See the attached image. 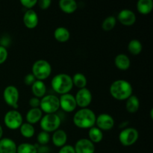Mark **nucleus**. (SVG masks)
<instances>
[{
    "label": "nucleus",
    "instance_id": "4468645a",
    "mask_svg": "<svg viewBox=\"0 0 153 153\" xmlns=\"http://www.w3.org/2000/svg\"><path fill=\"white\" fill-rule=\"evenodd\" d=\"M74 149L76 153H94L95 146L89 139L82 138L76 142Z\"/></svg>",
    "mask_w": 153,
    "mask_h": 153
},
{
    "label": "nucleus",
    "instance_id": "cd10ccee",
    "mask_svg": "<svg viewBox=\"0 0 153 153\" xmlns=\"http://www.w3.org/2000/svg\"><path fill=\"white\" fill-rule=\"evenodd\" d=\"M19 131H20V134L24 137L31 138L34 136V132H35V128H34V126L31 125V124L25 123H22L21 126L19 127Z\"/></svg>",
    "mask_w": 153,
    "mask_h": 153
},
{
    "label": "nucleus",
    "instance_id": "aec40b11",
    "mask_svg": "<svg viewBox=\"0 0 153 153\" xmlns=\"http://www.w3.org/2000/svg\"><path fill=\"white\" fill-rule=\"evenodd\" d=\"M31 91L34 97L40 99L43 98L46 93V86L43 81L36 80L31 85Z\"/></svg>",
    "mask_w": 153,
    "mask_h": 153
},
{
    "label": "nucleus",
    "instance_id": "6ab92c4d",
    "mask_svg": "<svg viewBox=\"0 0 153 153\" xmlns=\"http://www.w3.org/2000/svg\"><path fill=\"white\" fill-rule=\"evenodd\" d=\"M114 64L117 68L120 70H128L131 65L129 58L125 54H119L114 59Z\"/></svg>",
    "mask_w": 153,
    "mask_h": 153
},
{
    "label": "nucleus",
    "instance_id": "72a5a7b5",
    "mask_svg": "<svg viewBox=\"0 0 153 153\" xmlns=\"http://www.w3.org/2000/svg\"><path fill=\"white\" fill-rule=\"evenodd\" d=\"M37 79H35V77L34 76V75L32 73H29V74L26 75L24 78V83L25 85H28V86H31L35 82V81Z\"/></svg>",
    "mask_w": 153,
    "mask_h": 153
},
{
    "label": "nucleus",
    "instance_id": "412c9836",
    "mask_svg": "<svg viewBox=\"0 0 153 153\" xmlns=\"http://www.w3.org/2000/svg\"><path fill=\"white\" fill-rule=\"evenodd\" d=\"M61 10L65 13H73L77 10V3L74 0H61L59 1Z\"/></svg>",
    "mask_w": 153,
    "mask_h": 153
},
{
    "label": "nucleus",
    "instance_id": "2f4dec72",
    "mask_svg": "<svg viewBox=\"0 0 153 153\" xmlns=\"http://www.w3.org/2000/svg\"><path fill=\"white\" fill-rule=\"evenodd\" d=\"M37 0H20L21 4L28 10L32 9L37 4Z\"/></svg>",
    "mask_w": 153,
    "mask_h": 153
},
{
    "label": "nucleus",
    "instance_id": "f257e3e1",
    "mask_svg": "<svg viewBox=\"0 0 153 153\" xmlns=\"http://www.w3.org/2000/svg\"><path fill=\"white\" fill-rule=\"evenodd\" d=\"M95 113L91 109L85 108H81L78 111L76 112L73 118V121L74 125L76 127L83 129L91 128L94 126L96 123Z\"/></svg>",
    "mask_w": 153,
    "mask_h": 153
},
{
    "label": "nucleus",
    "instance_id": "58836bf2",
    "mask_svg": "<svg viewBox=\"0 0 153 153\" xmlns=\"http://www.w3.org/2000/svg\"><path fill=\"white\" fill-rule=\"evenodd\" d=\"M150 117H151V119H153V108L151 109L150 111Z\"/></svg>",
    "mask_w": 153,
    "mask_h": 153
},
{
    "label": "nucleus",
    "instance_id": "5701e85b",
    "mask_svg": "<svg viewBox=\"0 0 153 153\" xmlns=\"http://www.w3.org/2000/svg\"><path fill=\"white\" fill-rule=\"evenodd\" d=\"M153 8V1L152 0H139L137 3V10L143 15L149 14Z\"/></svg>",
    "mask_w": 153,
    "mask_h": 153
},
{
    "label": "nucleus",
    "instance_id": "393cba45",
    "mask_svg": "<svg viewBox=\"0 0 153 153\" xmlns=\"http://www.w3.org/2000/svg\"><path fill=\"white\" fill-rule=\"evenodd\" d=\"M88 136H89V140L94 143H100L103 139L102 131L96 126L90 128L88 131Z\"/></svg>",
    "mask_w": 153,
    "mask_h": 153
},
{
    "label": "nucleus",
    "instance_id": "4be33fe9",
    "mask_svg": "<svg viewBox=\"0 0 153 153\" xmlns=\"http://www.w3.org/2000/svg\"><path fill=\"white\" fill-rule=\"evenodd\" d=\"M54 37L57 41L65 43L70 40V33L65 27H58L54 31Z\"/></svg>",
    "mask_w": 153,
    "mask_h": 153
},
{
    "label": "nucleus",
    "instance_id": "c85d7f7f",
    "mask_svg": "<svg viewBox=\"0 0 153 153\" xmlns=\"http://www.w3.org/2000/svg\"><path fill=\"white\" fill-rule=\"evenodd\" d=\"M16 153H37V148L35 145L23 143L17 146Z\"/></svg>",
    "mask_w": 153,
    "mask_h": 153
},
{
    "label": "nucleus",
    "instance_id": "39448f33",
    "mask_svg": "<svg viewBox=\"0 0 153 153\" xmlns=\"http://www.w3.org/2000/svg\"><path fill=\"white\" fill-rule=\"evenodd\" d=\"M61 120L60 117L56 114H46L42 117L40 125L42 130L46 132H54L59 128Z\"/></svg>",
    "mask_w": 153,
    "mask_h": 153
},
{
    "label": "nucleus",
    "instance_id": "9d476101",
    "mask_svg": "<svg viewBox=\"0 0 153 153\" xmlns=\"http://www.w3.org/2000/svg\"><path fill=\"white\" fill-rule=\"evenodd\" d=\"M75 99H76L77 106L82 108H85L89 106V105L92 102V93L87 88L79 89L76 93Z\"/></svg>",
    "mask_w": 153,
    "mask_h": 153
},
{
    "label": "nucleus",
    "instance_id": "a878e982",
    "mask_svg": "<svg viewBox=\"0 0 153 153\" xmlns=\"http://www.w3.org/2000/svg\"><path fill=\"white\" fill-rule=\"evenodd\" d=\"M72 80H73V85H75L76 88H79V89L86 88V85L88 84V80H87L86 76L80 73H76L72 77Z\"/></svg>",
    "mask_w": 153,
    "mask_h": 153
},
{
    "label": "nucleus",
    "instance_id": "ddd939ff",
    "mask_svg": "<svg viewBox=\"0 0 153 153\" xmlns=\"http://www.w3.org/2000/svg\"><path fill=\"white\" fill-rule=\"evenodd\" d=\"M117 19L122 25L126 26H131L135 23L136 15L131 10L123 9L118 13Z\"/></svg>",
    "mask_w": 153,
    "mask_h": 153
},
{
    "label": "nucleus",
    "instance_id": "c9c22d12",
    "mask_svg": "<svg viewBox=\"0 0 153 153\" xmlns=\"http://www.w3.org/2000/svg\"><path fill=\"white\" fill-rule=\"evenodd\" d=\"M58 153H76L74 149V146L71 145H64L61 147Z\"/></svg>",
    "mask_w": 153,
    "mask_h": 153
},
{
    "label": "nucleus",
    "instance_id": "20e7f679",
    "mask_svg": "<svg viewBox=\"0 0 153 153\" xmlns=\"http://www.w3.org/2000/svg\"><path fill=\"white\" fill-rule=\"evenodd\" d=\"M32 74L37 80L43 81L49 77L52 73V67L47 61L37 60L34 63L31 68Z\"/></svg>",
    "mask_w": 153,
    "mask_h": 153
},
{
    "label": "nucleus",
    "instance_id": "c756f323",
    "mask_svg": "<svg viewBox=\"0 0 153 153\" xmlns=\"http://www.w3.org/2000/svg\"><path fill=\"white\" fill-rule=\"evenodd\" d=\"M117 23V19L114 16H109L104 19L102 24V28L104 31H110L115 27Z\"/></svg>",
    "mask_w": 153,
    "mask_h": 153
},
{
    "label": "nucleus",
    "instance_id": "9b49d317",
    "mask_svg": "<svg viewBox=\"0 0 153 153\" xmlns=\"http://www.w3.org/2000/svg\"><path fill=\"white\" fill-rule=\"evenodd\" d=\"M95 124L101 131H108L114 126V120L108 114L103 113L97 117Z\"/></svg>",
    "mask_w": 153,
    "mask_h": 153
},
{
    "label": "nucleus",
    "instance_id": "f8f14e48",
    "mask_svg": "<svg viewBox=\"0 0 153 153\" xmlns=\"http://www.w3.org/2000/svg\"><path fill=\"white\" fill-rule=\"evenodd\" d=\"M60 108L65 112H73L76 110L77 105H76L75 97L72 94H63L59 98Z\"/></svg>",
    "mask_w": 153,
    "mask_h": 153
},
{
    "label": "nucleus",
    "instance_id": "7c9ffc66",
    "mask_svg": "<svg viewBox=\"0 0 153 153\" xmlns=\"http://www.w3.org/2000/svg\"><path fill=\"white\" fill-rule=\"evenodd\" d=\"M37 143L41 146H46L49 142L50 141V135L49 133L46 132V131H42L38 134L37 137Z\"/></svg>",
    "mask_w": 153,
    "mask_h": 153
},
{
    "label": "nucleus",
    "instance_id": "0eeeda50",
    "mask_svg": "<svg viewBox=\"0 0 153 153\" xmlns=\"http://www.w3.org/2000/svg\"><path fill=\"white\" fill-rule=\"evenodd\" d=\"M22 114L16 110H10L5 114L4 117V125L11 130L19 128L23 123Z\"/></svg>",
    "mask_w": 153,
    "mask_h": 153
},
{
    "label": "nucleus",
    "instance_id": "2eb2a0df",
    "mask_svg": "<svg viewBox=\"0 0 153 153\" xmlns=\"http://www.w3.org/2000/svg\"><path fill=\"white\" fill-rule=\"evenodd\" d=\"M39 22L38 15L33 9L28 10L23 16V23L29 29L34 28Z\"/></svg>",
    "mask_w": 153,
    "mask_h": 153
},
{
    "label": "nucleus",
    "instance_id": "f3484780",
    "mask_svg": "<svg viewBox=\"0 0 153 153\" xmlns=\"http://www.w3.org/2000/svg\"><path fill=\"white\" fill-rule=\"evenodd\" d=\"M53 144L57 147H62L67 141V134L64 130L58 129L54 131L52 137Z\"/></svg>",
    "mask_w": 153,
    "mask_h": 153
},
{
    "label": "nucleus",
    "instance_id": "e433bc0d",
    "mask_svg": "<svg viewBox=\"0 0 153 153\" xmlns=\"http://www.w3.org/2000/svg\"><path fill=\"white\" fill-rule=\"evenodd\" d=\"M52 1L50 0H40V1H37L39 7L42 9V10H46V9L49 8L50 6Z\"/></svg>",
    "mask_w": 153,
    "mask_h": 153
},
{
    "label": "nucleus",
    "instance_id": "a211bd4d",
    "mask_svg": "<svg viewBox=\"0 0 153 153\" xmlns=\"http://www.w3.org/2000/svg\"><path fill=\"white\" fill-rule=\"evenodd\" d=\"M43 117V112L40 110V108H31L26 114L25 119H26L28 123L35 124L40 122Z\"/></svg>",
    "mask_w": 153,
    "mask_h": 153
},
{
    "label": "nucleus",
    "instance_id": "b1692460",
    "mask_svg": "<svg viewBox=\"0 0 153 153\" xmlns=\"http://www.w3.org/2000/svg\"><path fill=\"white\" fill-rule=\"evenodd\" d=\"M126 108L127 111L129 113L134 114L137 112L140 108V100L138 97L135 95H131L129 98L127 99Z\"/></svg>",
    "mask_w": 153,
    "mask_h": 153
},
{
    "label": "nucleus",
    "instance_id": "423d86ee",
    "mask_svg": "<svg viewBox=\"0 0 153 153\" xmlns=\"http://www.w3.org/2000/svg\"><path fill=\"white\" fill-rule=\"evenodd\" d=\"M60 108L59 98L55 95H46L40 99V109L46 114H55Z\"/></svg>",
    "mask_w": 153,
    "mask_h": 153
},
{
    "label": "nucleus",
    "instance_id": "4c0bfd02",
    "mask_svg": "<svg viewBox=\"0 0 153 153\" xmlns=\"http://www.w3.org/2000/svg\"><path fill=\"white\" fill-rule=\"evenodd\" d=\"M2 135H3V129L1 126L0 125V140H1V137H2Z\"/></svg>",
    "mask_w": 153,
    "mask_h": 153
},
{
    "label": "nucleus",
    "instance_id": "dca6fc26",
    "mask_svg": "<svg viewBox=\"0 0 153 153\" xmlns=\"http://www.w3.org/2000/svg\"><path fill=\"white\" fill-rule=\"evenodd\" d=\"M17 146L12 139L4 137L0 140V153H16Z\"/></svg>",
    "mask_w": 153,
    "mask_h": 153
},
{
    "label": "nucleus",
    "instance_id": "f03ea898",
    "mask_svg": "<svg viewBox=\"0 0 153 153\" xmlns=\"http://www.w3.org/2000/svg\"><path fill=\"white\" fill-rule=\"evenodd\" d=\"M132 86L128 81L123 79L116 80L111 85L110 94L115 100H126L132 95Z\"/></svg>",
    "mask_w": 153,
    "mask_h": 153
},
{
    "label": "nucleus",
    "instance_id": "473e14b6",
    "mask_svg": "<svg viewBox=\"0 0 153 153\" xmlns=\"http://www.w3.org/2000/svg\"><path fill=\"white\" fill-rule=\"evenodd\" d=\"M8 52H7V49L4 46H0V64L5 62L7 58Z\"/></svg>",
    "mask_w": 153,
    "mask_h": 153
},
{
    "label": "nucleus",
    "instance_id": "1a4fd4ad",
    "mask_svg": "<svg viewBox=\"0 0 153 153\" xmlns=\"http://www.w3.org/2000/svg\"><path fill=\"white\" fill-rule=\"evenodd\" d=\"M3 98L4 102L9 106L16 110L18 108V101L19 98V91L17 88L13 85H9L6 87L3 92Z\"/></svg>",
    "mask_w": 153,
    "mask_h": 153
},
{
    "label": "nucleus",
    "instance_id": "7ed1b4c3",
    "mask_svg": "<svg viewBox=\"0 0 153 153\" xmlns=\"http://www.w3.org/2000/svg\"><path fill=\"white\" fill-rule=\"evenodd\" d=\"M51 85L54 91L61 95L69 94L73 87L72 77L66 73H60L54 76Z\"/></svg>",
    "mask_w": 153,
    "mask_h": 153
},
{
    "label": "nucleus",
    "instance_id": "bb28decb",
    "mask_svg": "<svg viewBox=\"0 0 153 153\" xmlns=\"http://www.w3.org/2000/svg\"><path fill=\"white\" fill-rule=\"evenodd\" d=\"M143 49V45L141 42L138 40H131L128 44V50L131 55H137L142 52Z\"/></svg>",
    "mask_w": 153,
    "mask_h": 153
},
{
    "label": "nucleus",
    "instance_id": "6e6552de",
    "mask_svg": "<svg viewBox=\"0 0 153 153\" xmlns=\"http://www.w3.org/2000/svg\"><path fill=\"white\" fill-rule=\"evenodd\" d=\"M139 133L134 128H126L123 129L119 134V140L123 146H130L137 142Z\"/></svg>",
    "mask_w": 153,
    "mask_h": 153
},
{
    "label": "nucleus",
    "instance_id": "f704fd0d",
    "mask_svg": "<svg viewBox=\"0 0 153 153\" xmlns=\"http://www.w3.org/2000/svg\"><path fill=\"white\" fill-rule=\"evenodd\" d=\"M40 99L37 98V97H32L29 100V105L31 106V108H40Z\"/></svg>",
    "mask_w": 153,
    "mask_h": 153
}]
</instances>
